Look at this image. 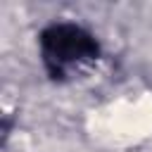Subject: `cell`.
Instances as JSON below:
<instances>
[{"instance_id": "1", "label": "cell", "mask_w": 152, "mask_h": 152, "mask_svg": "<svg viewBox=\"0 0 152 152\" xmlns=\"http://www.w3.org/2000/svg\"><path fill=\"white\" fill-rule=\"evenodd\" d=\"M38 52L45 74L52 81H66L93 66L102 55V45L83 24L59 19L38 33Z\"/></svg>"}]
</instances>
